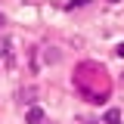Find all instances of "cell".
<instances>
[{
    "mask_svg": "<svg viewBox=\"0 0 124 124\" xmlns=\"http://www.w3.org/2000/svg\"><path fill=\"white\" fill-rule=\"evenodd\" d=\"M59 59H62V53L56 50V46H44V62L46 65H56Z\"/></svg>",
    "mask_w": 124,
    "mask_h": 124,
    "instance_id": "1",
    "label": "cell"
},
{
    "mask_svg": "<svg viewBox=\"0 0 124 124\" xmlns=\"http://www.w3.org/2000/svg\"><path fill=\"white\" fill-rule=\"evenodd\" d=\"M34 96H37L34 87H22V90H19V102H22V106H31V102H34Z\"/></svg>",
    "mask_w": 124,
    "mask_h": 124,
    "instance_id": "2",
    "label": "cell"
},
{
    "mask_svg": "<svg viewBox=\"0 0 124 124\" xmlns=\"http://www.w3.org/2000/svg\"><path fill=\"white\" fill-rule=\"evenodd\" d=\"M25 121H28V124H44V112H40L37 106H31L28 115H25Z\"/></svg>",
    "mask_w": 124,
    "mask_h": 124,
    "instance_id": "3",
    "label": "cell"
},
{
    "mask_svg": "<svg viewBox=\"0 0 124 124\" xmlns=\"http://www.w3.org/2000/svg\"><path fill=\"white\" fill-rule=\"evenodd\" d=\"M9 53H13V44H9V37H3V34H0V59L6 62V56H9Z\"/></svg>",
    "mask_w": 124,
    "mask_h": 124,
    "instance_id": "4",
    "label": "cell"
},
{
    "mask_svg": "<svg viewBox=\"0 0 124 124\" xmlns=\"http://www.w3.org/2000/svg\"><path fill=\"white\" fill-rule=\"evenodd\" d=\"M106 124H121V112L118 108H108L106 112Z\"/></svg>",
    "mask_w": 124,
    "mask_h": 124,
    "instance_id": "5",
    "label": "cell"
},
{
    "mask_svg": "<svg viewBox=\"0 0 124 124\" xmlns=\"http://www.w3.org/2000/svg\"><path fill=\"white\" fill-rule=\"evenodd\" d=\"M115 56H121V59H124V44H118V46H115Z\"/></svg>",
    "mask_w": 124,
    "mask_h": 124,
    "instance_id": "6",
    "label": "cell"
},
{
    "mask_svg": "<svg viewBox=\"0 0 124 124\" xmlns=\"http://www.w3.org/2000/svg\"><path fill=\"white\" fill-rule=\"evenodd\" d=\"M3 25H6V19H3V16H0V28H3Z\"/></svg>",
    "mask_w": 124,
    "mask_h": 124,
    "instance_id": "7",
    "label": "cell"
},
{
    "mask_svg": "<svg viewBox=\"0 0 124 124\" xmlns=\"http://www.w3.org/2000/svg\"><path fill=\"white\" fill-rule=\"evenodd\" d=\"M121 84H124V75H121Z\"/></svg>",
    "mask_w": 124,
    "mask_h": 124,
    "instance_id": "8",
    "label": "cell"
}]
</instances>
